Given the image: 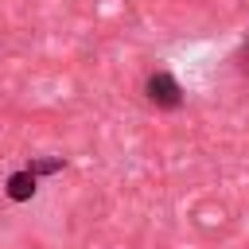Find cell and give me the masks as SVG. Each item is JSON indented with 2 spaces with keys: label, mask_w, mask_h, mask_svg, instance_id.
<instances>
[{
  "label": "cell",
  "mask_w": 249,
  "mask_h": 249,
  "mask_svg": "<svg viewBox=\"0 0 249 249\" xmlns=\"http://www.w3.org/2000/svg\"><path fill=\"white\" fill-rule=\"evenodd\" d=\"M144 97H148V105L171 113V109L183 105V86H179L167 70H152V74L144 78Z\"/></svg>",
  "instance_id": "6da1fadb"
},
{
  "label": "cell",
  "mask_w": 249,
  "mask_h": 249,
  "mask_svg": "<svg viewBox=\"0 0 249 249\" xmlns=\"http://www.w3.org/2000/svg\"><path fill=\"white\" fill-rule=\"evenodd\" d=\"M35 191H39V179H35L27 167L12 171V175H8V183H4V195H8L12 202H27V198H35Z\"/></svg>",
  "instance_id": "7a4b0ae2"
},
{
  "label": "cell",
  "mask_w": 249,
  "mask_h": 249,
  "mask_svg": "<svg viewBox=\"0 0 249 249\" xmlns=\"http://www.w3.org/2000/svg\"><path fill=\"white\" fill-rule=\"evenodd\" d=\"M62 167H66V160H62V156H51V160H31V163H27V171H31L35 179L54 175V171H62Z\"/></svg>",
  "instance_id": "3957f363"
},
{
  "label": "cell",
  "mask_w": 249,
  "mask_h": 249,
  "mask_svg": "<svg viewBox=\"0 0 249 249\" xmlns=\"http://www.w3.org/2000/svg\"><path fill=\"white\" fill-rule=\"evenodd\" d=\"M233 66H237L241 78H249V39H241V47L233 51Z\"/></svg>",
  "instance_id": "277c9868"
}]
</instances>
